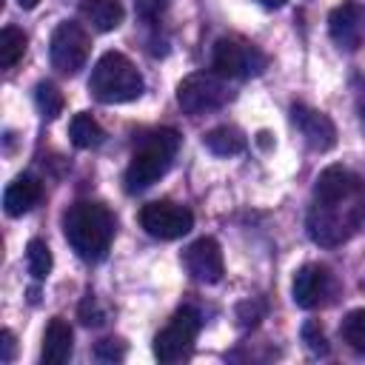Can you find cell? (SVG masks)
<instances>
[{
    "label": "cell",
    "mask_w": 365,
    "mask_h": 365,
    "mask_svg": "<svg viewBox=\"0 0 365 365\" xmlns=\"http://www.w3.org/2000/svg\"><path fill=\"white\" fill-rule=\"evenodd\" d=\"M182 265L185 271L200 279V282H220L225 274V262H222V251L220 242L214 237H200L194 240L185 251H182Z\"/></svg>",
    "instance_id": "cell-12"
},
{
    "label": "cell",
    "mask_w": 365,
    "mask_h": 365,
    "mask_svg": "<svg viewBox=\"0 0 365 365\" xmlns=\"http://www.w3.org/2000/svg\"><path fill=\"white\" fill-rule=\"evenodd\" d=\"M200 325H202L200 322V314L191 305L180 308L171 317V322L154 336V356L160 362H165V365L180 362V359H188L191 351H194V339L200 334Z\"/></svg>",
    "instance_id": "cell-6"
},
{
    "label": "cell",
    "mask_w": 365,
    "mask_h": 365,
    "mask_svg": "<svg viewBox=\"0 0 365 365\" xmlns=\"http://www.w3.org/2000/svg\"><path fill=\"white\" fill-rule=\"evenodd\" d=\"M71 348H74L71 325L63 317H54L46 325V334H43V351H40L43 365H63L71 356Z\"/></svg>",
    "instance_id": "cell-15"
},
{
    "label": "cell",
    "mask_w": 365,
    "mask_h": 365,
    "mask_svg": "<svg viewBox=\"0 0 365 365\" xmlns=\"http://www.w3.org/2000/svg\"><path fill=\"white\" fill-rule=\"evenodd\" d=\"M94 356L100 362H120L125 356V342L117 339V336H108V339H100L94 345Z\"/></svg>",
    "instance_id": "cell-23"
},
{
    "label": "cell",
    "mask_w": 365,
    "mask_h": 365,
    "mask_svg": "<svg viewBox=\"0 0 365 365\" xmlns=\"http://www.w3.org/2000/svg\"><path fill=\"white\" fill-rule=\"evenodd\" d=\"M291 294H294V302L305 311L311 308H319L331 299L334 294V277L325 265H317V262H308L302 265L297 274H294V282H291Z\"/></svg>",
    "instance_id": "cell-10"
},
{
    "label": "cell",
    "mask_w": 365,
    "mask_h": 365,
    "mask_svg": "<svg viewBox=\"0 0 365 365\" xmlns=\"http://www.w3.org/2000/svg\"><path fill=\"white\" fill-rule=\"evenodd\" d=\"M362 222H365V188L342 200H328V202L314 200L308 211V234L322 248L342 245L359 231Z\"/></svg>",
    "instance_id": "cell-2"
},
{
    "label": "cell",
    "mask_w": 365,
    "mask_h": 365,
    "mask_svg": "<svg viewBox=\"0 0 365 365\" xmlns=\"http://www.w3.org/2000/svg\"><path fill=\"white\" fill-rule=\"evenodd\" d=\"M40 197H43L40 180L31 177V174H20L3 191V211L9 217H23V214H29L40 202Z\"/></svg>",
    "instance_id": "cell-14"
},
{
    "label": "cell",
    "mask_w": 365,
    "mask_h": 365,
    "mask_svg": "<svg viewBox=\"0 0 365 365\" xmlns=\"http://www.w3.org/2000/svg\"><path fill=\"white\" fill-rule=\"evenodd\" d=\"M339 336L348 348L365 354V308H356V311H348L342 325H339Z\"/></svg>",
    "instance_id": "cell-20"
},
{
    "label": "cell",
    "mask_w": 365,
    "mask_h": 365,
    "mask_svg": "<svg viewBox=\"0 0 365 365\" xmlns=\"http://www.w3.org/2000/svg\"><path fill=\"white\" fill-rule=\"evenodd\" d=\"M291 120L314 151H328V148L336 145V125L328 114H322L317 108H308L302 103H294L291 106Z\"/></svg>",
    "instance_id": "cell-13"
},
{
    "label": "cell",
    "mask_w": 365,
    "mask_h": 365,
    "mask_svg": "<svg viewBox=\"0 0 365 365\" xmlns=\"http://www.w3.org/2000/svg\"><path fill=\"white\" fill-rule=\"evenodd\" d=\"M245 134L237 125H217L202 137V145L217 157H234L245 148Z\"/></svg>",
    "instance_id": "cell-17"
},
{
    "label": "cell",
    "mask_w": 365,
    "mask_h": 365,
    "mask_svg": "<svg viewBox=\"0 0 365 365\" xmlns=\"http://www.w3.org/2000/svg\"><path fill=\"white\" fill-rule=\"evenodd\" d=\"M51 248L43 242V240H31L26 245V268L34 279H46L48 271H51Z\"/></svg>",
    "instance_id": "cell-22"
},
{
    "label": "cell",
    "mask_w": 365,
    "mask_h": 365,
    "mask_svg": "<svg viewBox=\"0 0 365 365\" xmlns=\"http://www.w3.org/2000/svg\"><path fill=\"white\" fill-rule=\"evenodd\" d=\"M17 3H20V9H34L40 0H17Z\"/></svg>",
    "instance_id": "cell-28"
},
{
    "label": "cell",
    "mask_w": 365,
    "mask_h": 365,
    "mask_svg": "<svg viewBox=\"0 0 365 365\" xmlns=\"http://www.w3.org/2000/svg\"><path fill=\"white\" fill-rule=\"evenodd\" d=\"M68 137L77 148H97L103 140H106V131L97 125V120L86 111L74 114L71 117V125H68Z\"/></svg>",
    "instance_id": "cell-18"
},
{
    "label": "cell",
    "mask_w": 365,
    "mask_h": 365,
    "mask_svg": "<svg viewBox=\"0 0 365 365\" xmlns=\"http://www.w3.org/2000/svg\"><path fill=\"white\" fill-rule=\"evenodd\" d=\"M228 100H231L228 83L222 74H214V71H194L185 80H180V86H177V103L191 117L211 114V111L222 108Z\"/></svg>",
    "instance_id": "cell-5"
},
{
    "label": "cell",
    "mask_w": 365,
    "mask_h": 365,
    "mask_svg": "<svg viewBox=\"0 0 365 365\" xmlns=\"http://www.w3.org/2000/svg\"><path fill=\"white\" fill-rule=\"evenodd\" d=\"M80 319H83V325H88V328H91V325L97 328V325L106 322V311L97 305V297H94V294H86V297H83V302H80Z\"/></svg>",
    "instance_id": "cell-24"
},
{
    "label": "cell",
    "mask_w": 365,
    "mask_h": 365,
    "mask_svg": "<svg viewBox=\"0 0 365 365\" xmlns=\"http://www.w3.org/2000/svg\"><path fill=\"white\" fill-rule=\"evenodd\" d=\"M0 348H3L0 359H3V362H11V359H14V334H11L9 328L0 334Z\"/></svg>",
    "instance_id": "cell-26"
},
{
    "label": "cell",
    "mask_w": 365,
    "mask_h": 365,
    "mask_svg": "<svg viewBox=\"0 0 365 365\" xmlns=\"http://www.w3.org/2000/svg\"><path fill=\"white\" fill-rule=\"evenodd\" d=\"M26 34L14 26H6L0 31V68H11L17 66V60L26 54Z\"/></svg>",
    "instance_id": "cell-19"
},
{
    "label": "cell",
    "mask_w": 365,
    "mask_h": 365,
    "mask_svg": "<svg viewBox=\"0 0 365 365\" xmlns=\"http://www.w3.org/2000/svg\"><path fill=\"white\" fill-rule=\"evenodd\" d=\"M34 103H37V111L46 117V120H54V117H60L63 114V94H60V88L54 86V83H48V80H43V83H37L34 86Z\"/></svg>",
    "instance_id": "cell-21"
},
{
    "label": "cell",
    "mask_w": 365,
    "mask_h": 365,
    "mask_svg": "<svg viewBox=\"0 0 365 365\" xmlns=\"http://www.w3.org/2000/svg\"><path fill=\"white\" fill-rule=\"evenodd\" d=\"M63 234H66V242L71 245V251L80 259L97 262L111 248L114 214L103 202L80 200V202L68 205V211L63 214Z\"/></svg>",
    "instance_id": "cell-1"
},
{
    "label": "cell",
    "mask_w": 365,
    "mask_h": 365,
    "mask_svg": "<svg viewBox=\"0 0 365 365\" xmlns=\"http://www.w3.org/2000/svg\"><path fill=\"white\" fill-rule=\"evenodd\" d=\"M211 60H214L217 74H222V77H240V80L257 77L268 66V57L254 43H245V40H237V37L217 40Z\"/></svg>",
    "instance_id": "cell-8"
},
{
    "label": "cell",
    "mask_w": 365,
    "mask_h": 365,
    "mask_svg": "<svg viewBox=\"0 0 365 365\" xmlns=\"http://www.w3.org/2000/svg\"><path fill=\"white\" fill-rule=\"evenodd\" d=\"M80 14L97 29V31H114L123 23V3L120 0H83Z\"/></svg>",
    "instance_id": "cell-16"
},
{
    "label": "cell",
    "mask_w": 365,
    "mask_h": 365,
    "mask_svg": "<svg viewBox=\"0 0 365 365\" xmlns=\"http://www.w3.org/2000/svg\"><path fill=\"white\" fill-rule=\"evenodd\" d=\"M88 51H91V37L80 23L74 20L57 23L48 40V60L60 74H77L86 66Z\"/></svg>",
    "instance_id": "cell-7"
},
{
    "label": "cell",
    "mask_w": 365,
    "mask_h": 365,
    "mask_svg": "<svg viewBox=\"0 0 365 365\" xmlns=\"http://www.w3.org/2000/svg\"><path fill=\"white\" fill-rule=\"evenodd\" d=\"M328 31H331V40L339 48L356 51L365 43V6L356 3V0H345L336 9H331Z\"/></svg>",
    "instance_id": "cell-11"
},
{
    "label": "cell",
    "mask_w": 365,
    "mask_h": 365,
    "mask_svg": "<svg viewBox=\"0 0 365 365\" xmlns=\"http://www.w3.org/2000/svg\"><path fill=\"white\" fill-rule=\"evenodd\" d=\"M143 88L145 83H143L140 68L120 51H106L94 63L91 77H88V91L106 106L131 103L143 94Z\"/></svg>",
    "instance_id": "cell-4"
},
{
    "label": "cell",
    "mask_w": 365,
    "mask_h": 365,
    "mask_svg": "<svg viewBox=\"0 0 365 365\" xmlns=\"http://www.w3.org/2000/svg\"><path fill=\"white\" fill-rule=\"evenodd\" d=\"M302 342L308 345L311 354H328V342H325V334L319 328V322H305L302 325Z\"/></svg>",
    "instance_id": "cell-25"
},
{
    "label": "cell",
    "mask_w": 365,
    "mask_h": 365,
    "mask_svg": "<svg viewBox=\"0 0 365 365\" xmlns=\"http://www.w3.org/2000/svg\"><path fill=\"white\" fill-rule=\"evenodd\" d=\"M140 225L154 240H180V237H185L191 231L194 214L180 202L154 200V202H145L140 208Z\"/></svg>",
    "instance_id": "cell-9"
},
{
    "label": "cell",
    "mask_w": 365,
    "mask_h": 365,
    "mask_svg": "<svg viewBox=\"0 0 365 365\" xmlns=\"http://www.w3.org/2000/svg\"><path fill=\"white\" fill-rule=\"evenodd\" d=\"M180 148V134L174 128H157L140 140L125 168V191H143L154 185L174 163Z\"/></svg>",
    "instance_id": "cell-3"
},
{
    "label": "cell",
    "mask_w": 365,
    "mask_h": 365,
    "mask_svg": "<svg viewBox=\"0 0 365 365\" xmlns=\"http://www.w3.org/2000/svg\"><path fill=\"white\" fill-rule=\"evenodd\" d=\"M259 3H262L265 9H279V6H285L288 0H259Z\"/></svg>",
    "instance_id": "cell-27"
}]
</instances>
